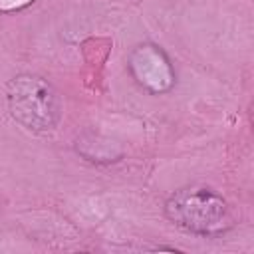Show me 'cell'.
<instances>
[{
	"label": "cell",
	"mask_w": 254,
	"mask_h": 254,
	"mask_svg": "<svg viewBox=\"0 0 254 254\" xmlns=\"http://www.w3.org/2000/svg\"><path fill=\"white\" fill-rule=\"evenodd\" d=\"M165 214L173 224L194 234H218L230 224L224 198L202 187H189L171 194L165 202Z\"/></svg>",
	"instance_id": "obj_1"
},
{
	"label": "cell",
	"mask_w": 254,
	"mask_h": 254,
	"mask_svg": "<svg viewBox=\"0 0 254 254\" xmlns=\"http://www.w3.org/2000/svg\"><path fill=\"white\" fill-rule=\"evenodd\" d=\"M12 117L32 131H50L60 119V97L56 89L38 75H16L6 89Z\"/></svg>",
	"instance_id": "obj_2"
},
{
	"label": "cell",
	"mask_w": 254,
	"mask_h": 254,
	"mask_svg": "<svg viewBox=\"0 0 254 254\" xmlns=\"http://www.w3.org/2000/svg\"><path fill=\"white\" fill-rule=\"evenodd\" d=\"M131 71L151 91H167L175 81L167 56L155 46H139L131 54Z\"/></svg>",
	"instance_id": "obj_3"
}]
</instances>
